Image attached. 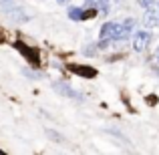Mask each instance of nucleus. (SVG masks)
Listing matches in <instances>:
<instances>
[{
	"label": "nucleus",
	"mask_w": 159,
	"mask_h": 155,
	"mask_svg": "<svg viewBox=\"0 0 159 155\" xmlns=\"http://www.w3.org/2000/svg\"><path fill=\"white\" fill-rule=\"evenodd\" d=\"M14 48H16L18 52H22L24 57H26V61L30 62L32 66H39V65H40V54H39V51H36V48H32V47H28V44L20 43V40L14 44Z\"/></svg>",
	"instance_id": "nucleus-1"
},
{
	"label": "nucleus",
	"mask_w": 159,
	"mask_h": 155,
	"mask_svg": "<svg viewBox=\"0 0 159 155\" xmlns=\"http://www.w3.org/2000/svg\"><path fill=\"white\" fill-rule=\"evenodd\" d=\"M4 14H6L10 20H14V22H28V20H30L28 10L22 8V6H6L4 8Z\"/></svg>",
	"instance_id": "nucleus-2"
},
{
	"label": "nucleus",
	"mask_w": 159,
	"mask_h": 155,
	"mask_svg": "<svg viewBox=\"0 0 159 155\" xmlns=\"http://www.w3.org/2000/svg\"><path fill=\"white\" fill-rule=\"evenodd\" d=\"M149 43H151V34H149V30H137L135 34H133V48H135L137 52L145 51V48L149 47Z\"/></svg>",
	"instance_id": "nucleus-3"
},
{
	"label": "nucleus",
	"mask_w": 159,
	"mask_h": 155,
	"mask_svg": "<svg viewBox=\"0 0 159 155\" xmlns=\"http://www.w3.org/2000/svg\"><path fill=\"white\" fill-rule=\"evenodd\" d=\"M52 89H54V91H58L61 95H65V97H70V99H81V95H79L77 91L73 89V87L66 85V83H62V81L52 83Z\"/></svg>",
	"instance_id": "nucleus-4"
},
{
	"label": "nucleus",
	"mask_w": 159,
	"mask_h": 155,
	"mask_svg": "<svg viewBox=\"0 0 159 155\" xmlns=\"http://www.w3.org/2000/svg\"><path fill=\"white\" fill-rule=\"evenodd\" d=\"M69 71H73L75 75H79V77H83V79H93L95 75H97V71H95L93 66H87V65H70Z\"/></svg>",
	"instance_id": "nucleus-5"
},
{
	"label": "nucleus",
	"mask_w": 159,
	"mask_h": 155,
	"mask_svg": "<svg viewBox=\"0 0 159 155\" xmlns=\"http://www.w3.org/2000/svg\"><path fill=\"white\" fill-rule=\"evenodd\" d=\"M143 24H145V28H155L157 24H159V14L153 10V6H151V8H145Z\"/></svg>",
	"instance_id": "nucleus-6"
},
{
	"label": "nucleus",
	"mask_w": 159,
	"mask_h": 155,
	"mask_svg": "<svg viewBox=\"0 0 159 155\" xmlns=\"http://www.w3.org/2000/svg\"><path fill=\"white\" fill-rule=\"evenodd\" d=\"M69 18L70 20H85V8H70Z\"/></svg>",
	"instance_id": "nucleus-7"
},
{
	"label": "nucleus",
	"mask_w": 159,
	"mask_h": 155,
	"mask_svg": "<svg viewBox=\"0 0 159 155\" xmlns=\"http://www.w3.org/2000/svg\"><path fill=\"white\" fill-rule=\"evenodd\" d=\"M97 8H99V16H107L109 10H111V0H99Z\"/></svg>",
	"instance_id": "nucleus-8"
},
{
	"label": "nucleus",
	"mask_w": 159,
	"mask_h": 155,
	"mask_svg": "<svg viewBox=\"0 0 159 155\" xmlns=\"http://www.w3.org/2000/svg\"><path fill=\"white\" fill-rule=\"evenodd\" d=\"M97 51H99V44H89L87 48H83V54L85 57H93V54H97Z\"/></svg>",
	"instance_id": "nucleus-9"
},
{
	"label": "nucleus",
	"mask_w": 159,
	"mask_h": 155,
	"mask_svg": "<svg viewBox=\"0 0 159 155\" xmlns=\"http://www.w3.org/2000/svg\"><path fill=\"white\" fill-rule=\"evenodd\" d=\"M47 135L51 137V139H54L57 143H65V137H62V135H58L57 131H51V129H47Z\"/></svg>",
	"instance_id": "nucleus-10"
},
{
	"label": "nucleus",
	"mask_w": 159,
	"mask_h": 155,
	"mask_svg": "<svg viewBox=\"0 0 159 155\" xmlns=\"http://www.w3.org/2000/svg\"><path fill=\"white\" fill-rule=\"evenodd\" d=\"M22 73L26 75L28 79H40V77H43V73H39V71H32V69H24Z\"/></svg>",
	"instance_id": "nucleus-11"
},
{
	"label": "nucleus",
	"mask_w": 159,
	"mask_h": 155,
	"mask_svg": "<svg viewBox=\"0 0 159 155\" xmlns=\"http://www.w3.org/2000/svg\"><path fill=\"white\" fill-rule=\"evenodd\" d=\"M123 26H125V30L131 34V30L135 28V20H133V18H125V20H123Z\"/></svg>",
	"instance_id": "nucleus-12"
},
{
	"label": "nucleus",
	"mask_w": 159,
	"mask_h": 155,
	"mask_svg": "<svg viewBox=\"0 0 159 155\" xmlns=\"http://www.w3.org/2000/svg\"><path fill=\"white\" fill-rule=\"evenodd\" d=\"M137 2H139L143 8H151L153 4H155V0H137Z\"/></svg>",
	"instance_id": "nucleus-13"
},
{
	"label": "nucleus",
	"mask_w": 159,
	"mask_h": 155,
	"mask_svg": "<svg viewBox=\"0 0 159 155\" xmlns=\"http://www.w3.org/2000/svg\"><path fill=\"white\" fill-rule=\"evenodd\" d=\"M57 2H58V4H66V2H69V0H57Z\"/></svg>",
	"instance_id": "nucleus-14"
},
{
	"label": "nucleus",
	"mask_w": 159,
	"mask_h": 155,
	"mask_svg": "<svg viewBox=\"0 0 159 155\" xmlns=\"http://www.w3.org/2000/svg\"><path fill=\"white\" fill-rule=\"evenodd\" d=\"M157 61H159V51H157Z\"/></svg>",
	"instance_id": "nucleus-15"
},
{
	"label": "nucleus",
	"mask_w": 159,
	"mask_h": 155,
	"mask_svg": "<svg viewBox=\"0 0 159 155\" xmlns=\"http://www.w3.org/2000/svg\"><path fill=\"white\" fill-rule=\"evenodd\" d=\"M4 2H8V0H4Z\"/></svg>",
	"instance_id": "nucleus-16"
}]
</instances>
